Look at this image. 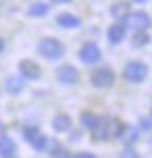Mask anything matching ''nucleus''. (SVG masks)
<instances>
[{
	"instance_id": "obj_1",
	"label": "nucleus",
	"mask_w": 152,
	"mask_h": 158,
	"mask_svg": "<svg viewBox=\"0 0 152 158\" xmlns=\"http://www.w3.org/2000/svg\"><path fill=\"white\" fill-rule=\"evenodd\" d=\"M38 52L46 60H58L65 54V46H63V42H58L56 38H44L38 44Z\"/></svg>"
},
{
	"instance_id": "obj_2",
	"label": "nucleus",
	"mask_w": 152,
	"mask_h": 158,
	"mask_svg": "<svg viewBox=\"0 0 152 158\" xmlns=\"http://www.w3.org/2000/svg\"><path fill=\"white\" fill-rule=\"evenodd\" d=\"M146 75H148V67L144 63H140V60H131L127 63V67L123 69V77L131 81V83H140V81H144Z\"/></svg>"
},
{
	"instance_id": "obj_3",
	"label": "nucleus",
	"mask_w": 152,
	"mask_h": 158,
	"mask_svg": "<svg viewBox=\"0 0 152 158\" xmlns=\"http://www.w3.org/2000/svg\"><path fill=\"white\" fill-rule=\"evenodd\" d=\"M23 137L32 143V148L36 152H46V143H48V137L42 133L38 127H25L23 129Z\"/></svg>"
},
{
	"instance_id": "obj_4",
	"label": "nucleus",
	"mask_w": 152,
	"mask_h": 158,
	"mask_svg": "<svg viewBox=\"0 0 152 158\" xmlns=\"http://www.w3.org/2000/svg\"><path fill=\"white\" fill-rule=\"evenodd\" d=\"M115 83V73L111 67H98L92 71V85L96 87H111Z\"/></svg>"
},
{
	"instance_id": "obj_5",
	"label": "nucleus",
	"mask_w": 152,
	"mask_h": 158,
	"mask_svg": "<svg viewBox=\"0 0 152 158\" xmlns=\"http://www.w3.org/2000/svg\"><path fill=\"white\" fill-rule=\"evenodd\" d=\"M127 25L133 29V31H142V29H148L152 25V19L148 13H144V10H136V13H131L129 10L127 13Z\"/></svg>"
},
{
	"instance_id": "obj_6",
	"label": "nucleus",
	"mask_w": 152,
	"mask_h": 158,
	"mask_svg": "<svg viewBox=\"0 0 152 158\" xmlns=\"http://www.w3.org/2000/svg\"><path fill=\"white\" fill-rule=\"evenodd\" d=\"M102 58V52L96 44H83L79 50V60L83 64H96Z\"/></svg>"
},
{
	"instance_id": "obj_7",
	"label": "nucleus",
	"mask_w": 152,
	"mask_h": 158,
	"mask_svg": "<svg viewBox=\"0 0 152 158\" xmlns=\"http://www.w3.org/2000/svg\"><path fill=\"white\" fill-rule=\"evenodd\" d=\"M56 77H58V81L65 83V85H75V83L79 81V73H77V69L71 67V64H63V67L58 69V73H56Z\"/></svg>"
},
{
	"instance_id": "obj_8",
	"label": "nucleus",
	"mask_w": 152,
	"mask_h": 158,
	"mask_svg": "<svg viewBox=\"0 0 152 158\" xmlns=\"http://www.w3.org/2000/svg\"><path fill=\"white\" fill-rule=\"evenodd\" d=\"M19 73H21L25 79H32V81H36V79L42 77L40 64L33 63V60H21V63H19Z\"/></svg>"
},
{
	"instance_id": "obj_9",
	"label": "nucleus",
	"mask_w": 152,
	"mask_h": 158,
	"mask_svg": "<svg viewBox=\"0 0 152 158\" xmlns=\"http://www.w3.org/2000/svg\"><path fill=\"white\" fill-rule=\"evenodd\" d=\"M125 23L123 21H117L115 25L108 27V40H111L112 44H121L123 40H125Z\"/></svg>"
},
{
	"instance_id": "obj_10",
	"label": "nucleus",
	"mask_w": 152,
	"mask_h": 158,
	"mask_svg": "<svg viewBox=\"0 0 152 158\" xmlns=\"http://www.w3.org/2000/svg\"><path fill=\"white\" fill-rule=\"evenodd\" d=\"M56 23L61 25V27H65V29H77L81 25V19L71 15V13H63V15L56 17Z\"/></svg>"
},
{
	"instance_id": "obj_11",
	"label": "nucleus",
	"mask_w": 152,
	"mask_h": 158,
	"mask_svg": "<svg viewBox=\"0 0 152 158\" xmlns=\"http://www.w3.org/2000/svg\"><path fill=\"white\" fill-rule=\"evenodd\" d=\"M23 87H25V77L23 75H13V77L6 79V92L8 94H13V96L21 94Z\"/></svg>"
},
{
	"instance_id": "obj_12",
	"label": "nucleus",
	"mask_w": 152,
	"mask_h": 158,
	"mask_svg": "<svg viewBox=\"0 0 152 158\" xmlns=\"http://www.w3.org/2000/svg\"><path fill=\"white\" fill-rule=\"evenodd\" d=\"M15 154H17L15 142H13L8 135H2V137H0V156L2 158H13Z\"/></svg>"
},
{
	"instance_id": "obj_13",
	"label": "nucleus",
	"mask_w": 152,
	"mask_h": 158,
	"mask_svg": "<svg viewBox=\"0 0 152 158\" xmlns=\"http://www.w3.org/2000/svg\"><path fill=\"white\" fill-rule=\"evenodd\" d=\"M131 10V6H129L127 0H119V2H115L111 6V15L112 19H117V21H123L125 17H127V13Z\"/></svg>"
},
{
	"instance_id": "obj_14",
	"label": "nucleus",
	"mask_w": 152,
	"mask_h": 158,
	"mask_svg": "<svg viewBox=\"0 0 152 158\" xmlns=\"http://www.w3.org/2000/svg\"><path fill=\"white\" fill-rule=\"evenodd\" d=\"M69 127H71V118L67 114H56L54 121H52V129L54 131H67Z\"/></svg>"
},
{
	"instance_id": "obj_15",
	"label": "nucleus",
	"mask_w": 152,
	"mask_h": 158,
	"mask_svg": "<svg viewBox=\"0 0 152 158\" xmlns=\"http://www.w3.org/2000/svg\"><path fill=\"white\" fill-rule=\"evenodd\" d=\"M27 15L29 17H46L48 15V4L46 2H33L29 10H27Z\"/></svg>"
},
{
	"instance_id": "obj_16",
	"label": "nucleus",
	"mask_w": 152,
	"mask_h": 158,
	"mask_svg": "<svg viewBox=\"0 0 152 158\" xmlns=\"http://www.w3.org/2000/svg\"><path fill=\"white\" fill-rule=\"evenodd\" d=\"M98 118H100V117H96L94 112H83V114H81V125L92 131V129L98 125Z\"/></svg>"
},
{
	"instance_id": "obj_17",
	"label": "nucleus",
	"mask_w": 152,
	"mask_h": 158,
	"mask_svg": "<svg viewBox=\"0 0 152 158\" xmlns=\"http://www.w3.org/2000/svg\"><path fill=\"white\" fill-rule=\"evenodd\" d=\"M150 42V38H148V33L142 29V31H136V38H133V46L136 48H142V46H146Z\"/></svg>"
},
{
	"instance_id": "obj_18",
	"label": "nucleus",
	"mask_w": 152,
	"mask_h": 158,
	"mask_svg": "<svg viewBox=\"0 0 152 158\" xmlns=\"http://www.w3.org/2000/svg\"><path fill=\"white\" fill-rule=\"evenodd\" d=\"M123 156H131V158H137V156H140V154H137V152H133V150H131V148H127V150L123 152Z\"/></svg>"
},
{
	"instance_id": "obj_19",
	"label": "nucleus",
	"mask_w": 152,
	"mask_h": 158,
	"mask_svg": "<svg viewBox=\"0 0 152 158\" xmlns=\"http://www.w3.org/2000/svg\"><path fill=\"white\" fill-rule=\"evenodd\" d=\"M142 127H144V129H150V127H152V118L144 117V121H142Z\"/></svg>"
},
{
	"instance_id": "obj_20",
	"label": "nucleus",
	"mask_w": 152,
	"mask_h": 158,
	"mask_svg": "<svg viewBox=\"0 0 152 158\" xmlns=\"http://www.w3.org/2000/svg\"><path fill=\"white\" fill-rule=\"evenodd\" d=\"M50 2H54V4H69L73 0H50Z\"/></svg>"
},
{
	"instance_id": "obj_21",
	"label": "nucleus",
	"mask_w": 152,
	"mask_h": 158,
	"mask_svg": "<svg viewBox=\"0 0 152 158\" xmlns=\"http://www.w3.org/2000/svg\"><path fill=\"white\" fill-rule=\"evenodd\" d=\"M77 156H81V158H94V154H88V152H81V154H77Z\"/></svg>"
},
{
	"instance_id": "obj_22",
	"label": "nucleus",
	"mask_w": 152,
	"mask_h": 158,
	"mask_svg": "<svg viewBox=\"0 0 152 158\" xmlns=\"http://www.w3.org/2000/svg\"><path fill=\"white\" fill-rule=\"evenodd\" d=\"M2 50H4V40L0 38V52H2Z\"/></svg>"
},
{
	"instance_id": "obj_23",
	"label": "nucleus",
	"mask_w": 152,
	"mask_h": 158,
	"mask_svg": "<svg viewBox=\"0 0 152 158\" xmlns=\"http://www.w3.org/2000/svg\"><path fill=\"white\" fill-rule=\"evenodd\" d=\"M133 2H140V4H142V2H148V0H133Z\"/></svg>"
}]
</instances>
